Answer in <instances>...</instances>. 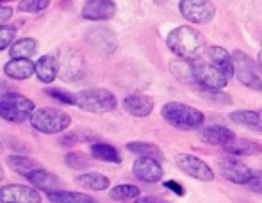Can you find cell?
<instances>
[{
    "label": "cell",
    "mask_w": 262,
    "mask_h": 203,
    "mask_svg": "<svg viewBox=\"0 0 262 203\" xmlns=\"http://www.w3.org/2000/svg\"><path fill=\"white\" fill-rule=\"evenodd\" d=\"M198 139L205 145L210 146H227L228 143H232L235 139V134L232 132V128H227L223 125H212L204 130L198 132Z\"/></svg>",
    "instance_id": "15"
},
{
    "label": "cell",
    "mask_w": 262,
    "mask_h": 203,
    "mask_svg": "<svg viewBox=\"0 0 262 203\" xmlns=\"http://www.w3.org/2000/svg\"><path fill=\"white\" fill-rule=\"evenodd\" d=\"M75 105L91 114H105L116 109L118 100L114 93L104 87H90L75 93Z\"/></svg>",
    "instance_id": "4"
},
{
    "label": "cell",
    "mask_w": 262,
    "mask_h": 203,
    "mask_svg": "<svg viewBox=\"0 0 262 203\" xmlns=\"http://www.w3.org/2000/svg\"><path fill=\"white\" fill-rule=\"evenodd\" d=\"M123 109L134 118H148L152 114L156 102L148 95H128L123 98Z\"/></svg>",
    "instance_id": "16"
},
{
    "label": "cell",
    "mask_w": 262,
    "mask_h": 203,
    "mask_svg": "<svg viewBox=\"0 0 262 203\" xmlns=\"http://www.w3.org/2000/svg\"><path fill=\"white\" fill-rule=\"evenodd\" d=\"M162 120L177 130H196L204 125L205 116L196 107L182 102H168L161 109Z\"/></svg>",
    "instance_id": "2"
},
{
    "label": "cell",
    "mask_w": 262,
    "mask_h": 203,
    "mask_svg": "<svg viewBox=\"0 0 262 203\" xmlns=\"http://www.w3.org/2000/svg\"><path fill=\"white\" fill-rule=\"evenodd\" d=\"M2 2H13V0H2Z\"/></svg>",
    "instance_id": "43"
},
{
    "label": "cell",
    "mask_w": 262,
    "mask_h": 203,
    "mask_svg": "<svg viewBox=\"0 0 262 203\" xmlns=\"http://www.w3.org/2000/svg\"><path fill=\"white\" fill-rule=\"evenodd\" d=\"M25 180H27L29 184H32L34 187H38L39 191H45L47 194L52 193V191H57L61 189L62 182L59 180V176H55L54 173L47 171L45 168H36L34 171H31L27 176H25Z\"/></svg>",
    "instance_id": "17"
},
{
    "label": "cell",
    "mask_w": 262,
    "mask_h": 203,
    "mask_svg": "<svg viewBox=\"0 0 262 203\" xmlns=\"http://www.w3.org/2000/svg\"><path fill=\"white\" fill-rule=\"evenodd\" d=\"M118 7L114 0H86L82 6V14L84 20L90 21H105L114 18Z\"/></svg>",
    "instance_id": "13"
},
{
    "label": "cell",
    "mask_w": 262,
    "mask_h": 203,
    "mask_svg": "<svg viewBox=\"0 0 262 203\" xmlns=\"http://www.w3.org/2000/svg\"><path fill=\"white\" fill-rule=\"evenodd\" d=\"M175 164L180 171L186 173V175L191 176V178H196V180H200V182H212L214 180L212 168H210L207 162L198 159L196 155L179 153L175 157Z\"/></svg>",
    "instance_id": "11"
},
{
    "label": "cell",
    "mask_w": 262,
    "mask_h": 203,
    "mask_svg": "<svg viewBox=\"0 0 262 203\" xmlns=\"http://www.w3.org/2000/svg\"><path fill=\"white\" fill-rule=\"evenodd\" d=\"M36 77L39 79V82L43 84H52L59 77V59L57 55L47 54L41 55L36 62Z\"/></svg>",
    "instance_id": "19"
},
{
    "label": "cell",
    "mask_w": 262,
    "mask_h": 203,
    "mask_svg": "<svg viewBox=\"0 0 262 203\" xmlns=\"http://www.w3.org/2000/svg\"><path fill=\"white\" fill-rule=\"evenodd\" d=\"M257 64H259V68L262 70V50H259V54H257Z\"/></svg>",
    "instance_id": "40"
},
{
    "label": "cell",
    "mask_w": 262,
    "mask_h": 203,
    "mask_svg": "<svg viewBox=\"0 0 262 203\" xmlns=\"http://www.w3.org/2000/svg\"><path fill=\"white\" fill-rule=\"evenodd\" d=\"M38 52V41L34 38H21L9 47L11 59H31Z\"/></svg>",
    "instance_id": "24"
},
{
    "label": "cell",
    "mask_w": 262,
    "mask_h": 203,
    "mask_svg": "<svg viewBox=\"0 0 262 203\" xmlns=\"http://www.w3.org/2000/svg\"><path fill=\"white\" fill-rule=\"evenodd\" d=\"M80 141V136L79 134H66L61 138V145H75V143Z\"/></svg>",
    "instance_id": "38"
},
{
    "label": "cell",
    "mask_w": 262,
    "mask_h": 203,
    "mask_svg": "<svg viewBox=\"0 0 262 203\" xmlns=\"http://www.w3.org/2000/svg\"><path fill=\"white\" fill-rule=\"evenodd\" d=\"M41 194L39 191L29 186L11 184V186L0 187V203H39Z\"/></svg>",
    "instance_id": "12"
},
{
    "label": "cell",
    "mask_w": 262,
    "mask_h": 203,
    "mask_svg": "<svg viewBox=\"0 0 262 203\" xmlns=\"http://www.w3.org/2000/svg\"><path fill=\"white\" fill-rule=\"evenodd\" d=\"M75 184H79L80 187H86V189H91V191H105L107 187L111 186L109 178L102 173H95V171H90V173H82V175L75 176Z\"/></svg>",
    "instance_id": "25"
},
{
    "label": "cell",
    "mask_w": 262,
    "mask_h": 203,
    "mask_svg": "<svg viewBox=\"0 0 262 203\" xmlns=\"http://www.w3.org/2000/svg\"><path fill=\"white\" fill-rule=\"evenodd\" d=\"M111 200L114 201H128V200H136L139 196V187L132 186V184H120V186L113 187L111 189Z\"/></svg>",
    "instance_id": "30"
},
{
    "label": "cell",
    "mask_w": 262,
    "mask_h": 203,
    "mask_svg": "<svg viewBox=\"0 0 262 203\" xmlns=\"http://www.w3.org/2000/svg\"><path fill=\"white\" fill-rule=\"evenodd\" d=\"M166 45L175 54V57L186 59V61H198L207 50V41L204 34L189 25H180L173 29L166 38Z\"/></svg>",
    "instance_id": "1"
},
{
    "label": "cell",
    "mask_w": 262,
    "mask_h": 203,
    "mask_svg": "<svg viewBox=\"0 0 262 203\" xmlns=\"http://www.w3.org/2000/svg\"><path fill=\"white\" fill-rule=\"evenodd\" d=\"M179 11L191 24H210L216 16V6L210 0H180Z\"/></svg>",
    "instance_id": "10"
},
{
    "label": "cell",
    "mask_w": 262,
    "mask_h": 203,
    "mask_svg": "<svg viewBox=\"0 0 262 203\" xmlns=\"http://www.w3.org/2000/svg\"><path fill=\"white\" fill-rule=\"evenodd\" d=\"M90 152H91V157L97 159V161L113 162V164H120L121 162L120 152H118L113 145H107V143H93Z\"/></svg>",
    "instance_id": "28"
},
{
    "label": "cell",
    "mask_w": 262,
    "mask_h": 203,
    "mask_svg": "<svg viewBox=\"0 0 262 203\" xmlns=\"http://www.w3.org/2000/svg\"><path fill=\"white\" fill-rule=\"evenodd\" d=\"M209 61L212 62L214 66L221 70L228 79L235 75V68H234V57L228 50H225L223 47H210L207 50Z\"/></svg>",
    "instance_id": "20"
},
{
    "label": "cell",
    "mask_w": 262,
    "mask_h": 203,
    "mask_svg": "<svg viewBox=\"0 0 262 203\" xmlns=\"http://www.w3.org/2000/svg\"><path fill=\"white\" fill-rule=\"evenodd\" d=\"M16 38V27L13 25H0V52L9 49Z\"/></svg>",
    "instance_id": "33"
},
{
    "label": "cell",
    "mask_w": 262,
    "mask_h": 203,
    "mask_svg": "<svg viewBox=\"0 0 262 203\" xmlns=\"http://www.w3.org/2000/svg\"><path fill=\"white\" fill-rule=\"evenodd\" d=\"M232 123L239 125V127L250 128V130L262 132V110H234L230 114Z\"/></svg>",
    "instance_id": "21"
},
{
    "label": "cell",
    "mask_w": 262,
    "mask_h": 203,
    "mask_svg": "<svg viewBox=\"0 0 262 203\" xmlns=\"http://www.w3.org/2000/svg\"><path fill=\"white\" fill-rule=\"evenodd\" d=\"M4 152V145H2V141H0V153Z\"/></svg>",
    "instance_id": "42"
},
{
    "label": "cell",
    "mask_w": 262,
    "mask_h": 203,
    "mask_svg": "<svg viewBox=\"0 0 262 203\" xmlns=\"http://www.w3.org/2000/svg\"><path fill=\"white\" fill-rule=\"evenodd\" d=\"M252 193H257V194H262V169H257V171H252V178L248 180L246 184Z\"/></svg>",
    "instance_id": "35"
},
{
    "label": "cell",
    "mask_w": 262,
    "mask_h": 203,
    "mask_svg": "<svg viewBox=\"0 0 262 203\" xmlns=\"http://www.w3.org/2000/svg\"><path fill=\"white\" fill-rule=\"evenodd\" d=\"M136 201H139V203H157L161 200L156 198V196H138V198H136Z\"/></svg>",
    "instance_id": "39"
},
{
    "label": "cell",
    "mask_w": 262,
    "mask_h": 203,
    "mask_svg": "<svg viewBox=\"0 0 262 203\" xmlns=\"http://www.w3.org/2000/svg\"><path fill=\"white\" fill-rule=\"evenodd\" d=\"M49 201L52 203H95L93 196L86 193H72V191H62V189H57V191H52V193L47 194Z\"/></svg>",
    "instance_id": "27"
},
{
    "label": "cell",
    "mask_w": 262,
    "mask_h": 203,
    "mask_svg": "<svg viewBox=\"0 0 262 203\" xmlns=\"http://www.w3.org/2000/svg\"><path fill=\"white\" fill-rule=\"evenodd\" d=\"M171 75L179 80L187 84H194V61H186V59L177 57L175 61L169 62Z\"/></svg>",
    "instance_id": "26"
},
{
    "label": "cell",
    "mask_w": 262,
    "mask_h": 203,
    "mask_svg": "<svg viewBox=\"0 0 262 203\" xmlns=\"http://www.w3.org/2000/svg\"><path fill=\"white\" fill-rule=\"evenodd\" d=\"M132 173H134L136 178H139L141 182L146 184H156L161 182L162 175V166L159 164L157 159L152 157H138L132 164Z\"/></svg>",
    "instance_id": "14"
},
{
    "label": "cell",
    "mask_w": 262,
    "mask_h": 203,
    "mask_svg": "<svg viewBox=\"0 0 262 203\" xmlns=\"http://www.w3.org/2000/svg\"><path fill=\"white\" fill-rule=\"evenodd\" d=\"M6 164L9 166L16 175L24 176V178L31 171H34L36 168H39L38 162L32 157H27V155H9V157L6 159Z\"/></svg>",
    "instance_id": "23"
},
{
    "label": "cell",
    "mask_w": 262,
    "mask_h": 203,
    "mask_svg": "<svg viewBox=\"0 0 262 203\" xmlns=\"http://www.w3.org/2000/svg\"><path fill=\"white\" fill-rule=\"evenodd\" d=\"M127 150L130 153L138 155V157H152V159H162V150L154 143L146 141H132L127 143Z\"/></svg>",
    "instance_id": "29"
},
{
    "label": "cell",
    "mask_w": 262,
    "mask_h": 203,
    "mask_svg": "<svg viewBox=\"0 0 262 203\" xmlns=\"http://www.w3.org/2000/svg\"><path fill=\"white\" fill-rule=\"evenodd\" d=\"M45 93L49 95L50 98H54V100L64 103V105H75V95H73V93L57 89V87H47Z\"/></svg>",
    "instance_id": "34"
},
{
    "label": "cell",
    "mask_w": 262,
    "mask_h": 203,
    "mask_svg": "<svg viewBox=\"0 0 262 203\" xmlns=\"http://www.w3.org/2000/svg\"><path fill=\"white\" fill-rule=\"evenodd\" d=\"M4 180V168H2V164H0V182Z\"/></svg>",
    "instance_id": "41"
},
{
    "label": "cell",
    "mask_w": 262,
    "mask_h": 203,
    "mask_svg": "<svg viewBox=\"0 0 262 203\" xmlns=\"http://www.w3.org/2000/svg\"><path fill=\"white\" fill-rule=\"evenodd\" d=\"M11 16H13V9L7 6H0V25L6 24Z\"/></svg>",
    "instance_id": "37"
},
{
    "label": "cell",
    "mask_w": 262,
    "mask_h": 203,
    "mask_svg": "<svg viewBox=\"0 0 262 203\" xmlns=\"http://www.w3.org/2000/svg\"><path fill=\"white\" fill-rule=\"evenodd\" d=\"M34 102L20 93L7 91L0 97V118L9 123H24L34 112Z\"/></svg>",
    "instance_id": "5"
},
{
    "label": "cell",
    "mask_w": 262,
    "mask_h": 203,
    "mask_svg": "<svg viewBox=\"0 0 262 203\" xmlns=\"http://www.w3.org/2000/svg\"><path fill=\"white\" fill-rule=\"evenodd\" d=\"M232 57H234L235 77L239 82L253 91H262V77L257 68L259 64H255L252 57H248V54H245L243 50L232 52Z\"/></svg>",
    "instance_id": "8"
},
{
    "label": "cell",
    "mask_w": 262,
    "mask_h": 203,
    "mask_svg": "<svg viewBox=\"0 0 262 203\" xmlns=\"http://www.w3.org/2000/svg\"><path fill=\"white\" fill-rule=\"evenodd\" d=\"M225 152L237 155V157H248V155H260L262 153V145L252 139H237L235 138L232 143H228L225 146Z\"/></svg>",
    "instance_id": "22"
},
{
    "label": "cell",
    "mask_w": 262,
    "mask_h": 203,
    "mask_svg": "<svg viewBox=\"0 0 262 203\" xmlns=\"http://www.w3.org/2000/svg\"><path fill=\"white\" fill-rule=\"evenodd\" d=\"M164 186H166V189H169V191H173V193L177 194V196H184V187L180 186L179 182H175V180H168V182H164Z\"/></svg>",
    "instance_id": "36"
},
{
    "label": "cell",
    "mask_w": 262,
    "mask_h": 203,
    "mask_svg": "<svg viewBox=\"0 0 262 203\" xmlns=\"http://www.w3.org/2000/svg\"><path fill=\"white\" fill-rule=\"evenodd\" d=\"M228 77L221 72L212 62L194 61V84H198L204 89H225L228 84Z\"/></svg>",
    "instance_id": "9"
},
{
    "label": "cell",
    "mask_w": 262,
    "mask_h": 203,
    "mask_svg": "<svg viewBox=\"0 0 262 203\" xmlns=\"http://www.w3.org/2000/svg\"><path fill=\"white\" fill-rule=\"evenodd\" d=\"M4 73L13 80H27L36 75V62L31 59H11L4 64Z\"/></svg>",
    "instance_id": "18"
},
{
    "label": "cell",
    "mask_w": 262,
    "mask_h": 203,
    "mask_svg": "<svg viewBox=\"0 0 262 203\" xmlns=\"http://www.w3.org/2000/svg\"><path fill=\"white\" fill-rule=\"evenodd\" d=\"M29 121H31L34 130L54 136L68 130L72 125V116L64 110L55 109V107H39V109H34Z\"/></svg>",
    "instance_id": "3"
},
{
    "label": "cell",
    "mask_w": 262,
    "mask_h": 203,
    "mask_svg": "<svg viewBox=\"0 0 262 203\" xmlns=\"http://www.w3.org/2000/svg\"><path fill=\"white\" fill-rule=\"evenodd\" d=\"M64 162H66V166H70L72 169H86V168H90L91 159L84 152H70L64 155Z\"/></svg>",
    "instance_id": "31"
},
{
    "label": "cell",
    "mask_w": 262,
    "mask_h": 203,
    "mask_svg": "<svg viewBox=\"0 0 262 203\" xmlns=\"http://www.w3.org/2000/svg\"><path fill=\"white\" fill-rule=\"evenodd\" d=\"M59 79L62 82H79L86 77V61L84 55L73 47H62L57 52Z\"/></svg>",
    "instance_id": "6"
},
{
    "label": "cell",
    "mask_w": 262,
    "mask_h": 203,
    "mask_svg": "<svg viewBox=\"0 0 262 203\" xmlns=\"http://www.w3.org/2000/svg\"><path fill=\"white\" fill-rule=\"evenodd\" d=\"M216 169L220 176H223L227 182H232L235 186H246L248 180L252 178V171L237 155H223L216 161Z\"/></svg>",
    "instance_id": "7"
},
{
    "label": "cell",
    "mask_w": 262,
    "mask_h": 203,
    "mask_svg": "<svg viewBox=\"0 0 262 203\" xmlns=\"http://www.w3.org/2000/svg\"><path fill=\"white\" fill-rule=\"evenodd\" d=\"M52 0H21L18 4V9L21 13H39V11H45L50 6Z\"/></svg>",
    "instance_id": "32"
}]
</instances>
